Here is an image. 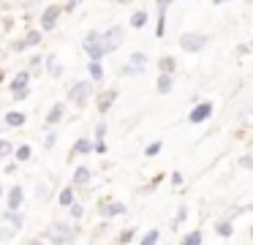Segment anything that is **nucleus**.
Returning a JSON list of instances; mask_svg holds the SVG:
<instances>
[{
    "instance_id": "nucleus-1",
    "label": "nucleus",
    "mask_w": 253,
    "mask_h": 245,
    "mask_svg": "<svg viewBox=\"0 0 253 245\" xmlns=\"http://www.w3.org/2000/svg\"><path fill=\"white\" fill-rule=\"evenodd\" d=\"M95 98V82L93 79H77L71 87H68V103L74 109H87L90 101Z\"/></svg>"
},
{
    "instance_id": "nucleus-2",
    "label": "nucleus",
    "mask_w": 253,
    "mask_h": 245,
    "mask_svg": "<svg viewBox=\"0 0 253 245\" xmlns=\"http://www.w3.org/2000/svg\"><path fill=\"white\" fill-rule=\"evenodd\" d=\"M82 52L87 54V60H104V57H109V49H106V44H104V38H101V30H90V33H84V38H82Z\"/></svg>"
},
{
    "instance_id": "nucleus-3",
    "label": "nucleus",
    "mask_w": 253,
    "mask_h": 245,
    "mask_svg": "<svg viewBox=\"0 0 253 245\" xmlns=\"http://www.w3.org/2000/svg\"><path fill=\"white\" fill-rule=\"evenodd\" d=\"M207 44H210V36H207V33H202V30H185L180 36V49H182V52H188V54L204 52Z\"/></svg>"
},
{
    "instance_id": "nucleus-4",
    "label": "nucleus",
    "mask_w": 253,
    "mask_h": 245,
    "mask_svg": "<svg viewBox=\"0 0 253 245\" xmlns=\"http://www.w3.org/2000/svg\"><path fill=\"white\" fill-rule=\"evenodd\" d=\"M60 16H63V3H46L39 11V27L44 33H52L57 27V22H60Z\"/></svg>"
},
{
    "instance_id": "nucleus-5",
    "label": "nucleus",
    "mask_w": 253,
    "mask_h": 245,
    "mask_svg": "<svg viewBox=\"0 0 253 245\" xmlns=\"http://www.w3.org/2000/svg\"><path fill=\"white\" fill-rule=\"evenodd\" d=\"M46 243H74L77 240V232H74V226L68 221H55L52 223V229L44 234Z\"/></svg>"
},
{
    "instance_id": "nucleus-6",
    "label": "nucleus",
    "mask_w": 253,
    "mask_h": 245,
    "mask_svg": "<svg viewBox=\"0 0 253 245\" xmlns=\"http://www.w3.org/2000/svg\"><path fill=\"white\" fill-rule=\"evenodd\" d=\"M101 38H104V44H106L109 52H117V49L126 44V27L123 25H109L106 30H101Z\"/></svg>"
},
{
    "instance_id": "nucleus-7",
    "label": "nucleus",
    "mask_w": 253,
    "mask_h": 245,
    "mask_svg": "<svg viewBox=\"0 0 253 245\" xmlns=\"http://www.w3.org/2000/svg\"><path fill=\"white\" fill-rule=\"evenodd\" d=\"M210 117H212V103L210 101H196L191 106V112H188V123H193V125L207 123Z\"/></svg>"
},
{
    "instance_id": "nucleus-8",
    "label": "nucleus",
    "mask_w": 253,
    "mask_h": 245,
    "mask_svg": "<svg viewBox=\"0 0 253 245\" xmlns=\"http://www.w3.org/2000/svg\"><path fill=\"white\" fill-rule=\"evenodd\" d=\"M68 114V106L63 101H55L49 109H46V117H44V128H57V125L66 120Z\"/></svg>"
},
{
    "instance_id": "nucleus-9",
    "label": "nucleus",
    "mask_w": 253,
    "mask_h": 245,
    "mask_svg": "<svg viewBox=\"0 0 253 245\" xmlns=\"http://www.w3.org/2000/svg\"><path fill=\"white\" fill-rule=\"evenodd\" d=\"M128 212V207L123 204V201H117V199H104L98 204V215L101 218H106V221H112V218H120V215H126Z\"/></svg>"
},
{
    "instance_id": "nucleus-10",
    "label": "nucleus",
    "mask_w": 253,
    "mask_h": 245,
    "mask_svg": "<svg viewBox=\"0 0 253 245\" xmlns=\"http://www.w3.org/2000/svg\"><path fill=\"white\" fill-rule=\"evenodd\" d=\"M3 201H6V210H22L25 207V185H8L6 196H3Z\"/></svg>"
},
{
    "instance_id": "nucleus-11",
    "label": "nucleus",
    "mask_w": 253,
    "mask_h": 245,
    "mask_svg": "<svg viewBox=\"0 0 253 245\" xmlns=\"http://www.w3.org/2000/svg\"><path fill=\"white\" fill-rule=\"evenodd\" d=\"M93 152H95L93 139H90V136H79V139L74 142L71 152H68V161H77V158H82V155H93Z\"/></svg>"
},
{
    "instance_id": "nucleus-12",
    "label": "nucleus",
    "mask_w": 253,
    "mask_h": 245,
    "mask_svg": "<svg viewBox=\"0 0 253 245\" xmlns=\"http://www.w3.org/2000/svg\"><path fill=\"white\" fill-rule=\"evenodd\" d=\"M117 96H120V93H117L115 87H106V90H101L98 96H95V109H98V114H106V112H109V109L115 106Z\"/></svg>"
},
{
    "instance_id": "nucleus-13",
    "label": "nucleus",
    "mask_w": 253,
    "mask_h": 245,
    "mask_svg": "<svg viewBox=\"0 0 253 245\" xmlns=\"http://www.w3.org/2000/svg\"><path fill=\"white\" fill-rule=\"evenodd\" d=\"M71 183L77 185V188H90V183H93V169H90L87 163H79V166H74Z\"/></svg>"
},
{
    "instance_id": "nucleus-14",
    "label": "nucleus",
    "mask_w": 253,
    "mask_h": 245,
    "mask_svg": "<svg viewBox=\"0 0 253 245\" xmlns=\"http://www.w3.org/2000/svg\"><path fill=\"white\" fill-rule=\"evenodd\" d=\"M44 74L49 76V79H60V76L66 74V68H63V63L57 60V54H44Z\"/></svg>"
},
{
    "instance_id": "nucleus-15",
    "label": "nucleus",
    "mask_w": 253,
    "mask_h": 245,
    "mask_svg": "<svg viewBox=\"0 0 253 245\" xmlns=\"http://www.w3.org/2000/svg\"><path fill=\"white\" fill-rule=\"evenodd\" d=\"M44 44V30L41 27H28V30L22 33V47L25 49H36Z\"/></svg>"
},
{
    "instance_id": "nucleus-16",
    "label": "nucleus",
    "mask_w": 253,
    "mask_h": 245,
    "mask_svg": "<svg viewBox=\"0 0 253 245\" xmlns=\"http://www.w3.org/2000/svg\"><path fill=\"white\" fill-rule=\"evenodd\" d=\"M25 123H28V114L19 112V109H8V112H3V125H6V128H22Z\"/></svg>"
},
{
    "instance_id": "nucleus-17",
    "label": "nucleus",
    "mask_w": 253,
    "mask_h": 245,
    "mask_svg": "<svg viewBox=\"0 0 253 245\" xmlns=\"http://www.w3.org/2000/svg\"><path fill=\"white\" fill-rule=\"evenodd\" d=\"M171 90H174V74H164V71H158V79H155V93H158V96H169Z\"/></svg>"
},
{
    "instance_id": "nucleus-18",
    "label": "nucleus",
    "mask_w": 253,
    "mask_h": 245,
    "mask_svg": "<svg viewBox=\"0 0 253 245\" xmlns=\"http://www.w3.org/2000/svg\"><path fill=\"white\" fill-rule=\"evenodd\" d=\"M30 79H33V74H30V68L25 65V68H19L17 74H14L11 79L6 82V85H8V90H17V87H28Z\"/></svg>"
},
{
    "instance_id": "nucleus-19",
    "label": "nucleus",
    "mask_w": 253,
    "mask_h": 245,
    "mask_svg": "<svg viewBox=\"0 0 253 245\" xmlns=\"http://www.w3.org/2000/svg\"><path fill=\"white\" fill-rule=\"evenodd\" d=\"M74 201H77V185H66V188L60 191V194H57V207H63V210H68V207L74 204Z\"/></svg>"
},
{
    "instance_id": "nucleus-20",
    "label": "nucleus",
    "mask_w": 253,
    "mask_h": 245,
    "mask_svg": "<svg viewBox=\"0 0 253 245\" xmlns=\"http://www.w3.org/2000/svg\"><path fill=\"white\" fill-rule=\"evenodd\" d=\"M87 76L98 85V82H104L106 79V68H104V63L101 60H87Z\"/></svg>"
},
{
    "instance_id": "nucleus-21",
    "label": "nucleus",
    "mask_w": 253,
    "mask_h": 245,
    "mask_svg": "<svg viewBox=\"0 0 253 245\" xmlns=\"http://www.w3.org/2000/svg\"><path fill=\"white\" fill-rule=\"evenodd\" d=\"M215 234H218L220 240H231L234 237V221H231V218H220V221L215 223Z\"/></svg>"
},
{
    "instance_id": "nucleus-22",
    "label": "nucleus",
    "mask_w": 253,
    "mask_h": 245,
    "mask_svg": "<svg viewBox=\"0 0 253 245\" xmlns=\"http://www.w3.org/2000/svg\"><path fill=\"white\" fill-rule=\"evenodd\" d=\"M147 22H150V14H147L144 8L131 11V19H128V25H131L133 30H144V27H147Z\"/></svg>"
},
{
    "instance_id": "nucleus-23",
    "label": "nucleus",
    "mask_w": 253,
    "mask_h": 245,
    "mask_svg": "<svg viewBox=\"0 0 253 245\" xmlns=\"http://www.w3.org/2000/svg\"><path fill=\"white\" fill-rule=\"evenodd\" d=\"M0 221H3V223H11L17 232H19V229H25V215H22L19 210H6L3 215H0Z\"/></svg>"
},
{
    "instance_id": "nucleus-24",
    "label": "nucleus",
    "mask_w": 253,
    "mask_h": 245,
    "mask_svg": "<svg viewBox=\"0 0 253 245\" xmlns=\"http://www.w3.org/2000/svg\"><path fill=\"white\" fill-rule=\"evenodd\" d=\"M14 161L17 163H28L30 158H33V147L28 145V142H22V145H14Z\"/></svg>"
},
{
    "instance_id": "nucleus-25",
    "label": "nucleus",
    "mask_w": 253,
    "mask_h": 245,
    "mask_svg": "<svg viewBox=\"0 0 253 245\" xmlns=\"http://www.w3.org/2000/svg\"><path fill=\"white\" fill-rule=\"evenodd\" d=\"M128 63H131L133 68H139V71H147L150 57H147L144 52H139V49H136V52H131V54H128Z\"/></svg>"
},
{
    "instance_id": "nucleus-26",
    "label": "nucleus",
    "mask_w": 253,
    "mask_h": 245,
    "mask_svg": "<svg viewBox=\"0 0 253 245\" xmlns=\"http://www.w3.org/2000/svg\"><path fill=\"white\" fill-rule=\"evenodd\" d=\"M155 65H158V71H164V74H177V60L171 57V54H161Z\"/></svg>"
},
{
    "instance_id": "nucleus-27",
    "label": "nucleus",
    "mask_w": 253,
    "mask_h": 245,
    "mask_svg": "<svg viewBox=\"0 0 253 245\" xmlns=\"http://www.w3.org/2000/svg\"><path fill=\"white\" fill-rule=\"evenodd\" d=\"M180 243H182V245H202V243H204V232H202V229H191V232L182 234Z\"/></svg>"
},
{
    "instance_id": "nucleus-28",
    "label": "nucleus",
    "mask_w": 253,
    "mask_h": 245,
    "mask_svg": "<svg viewBox=\"0 0 253 245\" xmlns=\"http://www.w3.org/2000/svg\"><path fill=\"white\" fill-rule=\"evenodd\" d=\"M117 243L120 245L136 243V226H128V229H123V232H117Z\"/></svg>"
},
{
    "instance_id": "nucleus-29",
    "label": "nucleus",
    "mask_w": 253,
    "mask_h": 245,
    "mask_svg": "<svg viewBox=\"0 0 253 245\" xmlns=\"http://www.w3.org/2000/svg\"><path fill=\"white\" fill-rule=\"evenodd\" d=\"M142 245H155V243H161V232L158 229H150V232H144L142 237H136Z\"/></svg>"
},
{
    "instance_id": "nucleus-30",
    "label": "nucleus",
    "mask_w": 253,
    "mask_h": 245,
    "mask_svg": "<svg viewBox=\"0 0 253 245\" xmlns=\"http://www.w3.org/2000/svg\"><path fill=\"white\" fill-rule=\"evenodd\" d=\"M8 93H11V101L14 103H22V101H28V98H30V93H33V90H30V85H28V87H17V90H8Z\"/></svg>"
},
{
    "instance_id": "nucleus-31",
    "label": "nucleus",
    "mask_w": 253,
    "mask_h": 245,
    "mask_svg": "<svg viewBox=\"0 0 253 245\" xmlns=\"http://www.w3.org/2000/svg\"><path fill=\"white\" fill-rule=\"evenodd\" d=\"M84 212H87V210H84V204H82V201H74V204L71 207H68V215H71L74 218V221H82V218H84Z\"/></svg>"
},
{
    "instance_id": "nucleus-32",
    "label": "nucleus",
    "mask_w": 253,
    "mask_h": 245,
    "mask_svg": "<svg viewBox=\"0 0 253 245\" xmlns=\"http://www.w3.org/2000/svg\"><path fill=\"white\" fill-rule=\"evenodd\" d=\"M166 14H169V11H158V22H155V38H164V36H166Z\"/></svg>"
},
{
    "instance_id": "nucleus-33",
    "label": "nucleus",
    "mask_w": 253,
    "mask_h": 245,
    "mask_svg": "<svg viewBox=\"0 0 253 245\" xmlns=\"http://www.w3.org/2000/svg\"><path fill=\"white\" fill-rule=\"evenodd\" d=\"M14 155V142L11 139H0V161H6V158Z\"/></svg>"
},
{
    "instance_id": "nucleus-34",
    "label": "nucleus",
    "mask_w": 253,
    "mask_h": 245,
    "mask_svg": "<svg viewBox=\"0 0 253 245\" xmlns=\"http://www.w3.org/2000/svg\"><path fill=\"white\" fill-rule=\"evenodd\" d=\"M106 131H109V123H106V120H98V123H95V128H93V139L95 142L106 139Z\"/></svg>"
},
{
    "instance_id": "nucleus-35",
    "label": "nucleus",
    "mask_w": 253,
    "mask_h": 245,
    "mask_svg": "<svg viewBox=\"0 0 253 245\" xmlns=\"http://www.w3.org/2000/svg\"><path fill=\"white\" fill-rule=\"evenodd\" d=\"M46 134H44V142H41V145H44V150H52V147L57 145V131L55 128H44Z\"/></svg>"
},
{
    "instance_id": "nucleus-36",
    "label": "nucleus",
    "mask_w": 253,
    "mask_h": 245,
    "mask_svg": "<svg viewBox=\"0 0 253 245\" xmlns=\"http://www.w3.org/2000/svg\"><path fill=\"white\" fill-rule=\"evenodd\" d=\"M144 71H139V68H133L131 63H123L120 65V76H126V79H133V76H142Z\"/></svg>"
},
{
    "instance_id": "nucleus-37",
    "label": "nucleus",
    "mask_w": 253,
    "mask_h": 245,
    "mask_svg": "<svg viewBox=\"0 0 253 245\" xmlns=\"http://www.w3.org/2000/svg\"><path fill=\"white\" fill-rule=\"evenodd\" d=\"M161 150H164V142H161V139H155V142H150V145L144 147V155H147V158H155Z\"/></svg>"
},
{
    "instance_id": "nucleus-38",
    "label": "nucleus",
    "mask_w": 253,
    "mask_h": 245,
    "mask_svg": "<svg viewBox=\"0 0 253 245\" xmlns=\"http://www.w3.org/2000/svg\"><path fill=\"white\" fill-rule=\"evenodd\" d=\"M185 218H188V207H185V204H182V207H180V210H177V215H174V218H171V229H180V226H182V223H185Z\"/></svg>"
},
{
    "instance_id": "nucleus-39",
    "label": "nucleus",
    "mask_w": 253,
    "mask_h": 245,
    "mask_svg": "<svg viewBox=\"0 0 253 245\" xmlns=\"http://www.w3.org/2000/svg\"><path fill=\"white\" fill-rule=\"evenodd\" d=\"M237 166L245 169V172H253V150H251V152H245V155H242L240 161H237Z\"/></svg>"
},
{
    "instance_id": "nucleus-40",
    "label": "nucleus",
    "mask_w": 253,
    "mask_h": 245,
    "mask_svg": "<svg viewBox=\"0 0 253 245\" xmlns=\"http://www.w3.org/2000/svg\"><path fill=\"white\" fill-rule=\"evenodd\" d=\"M49 194H52V188L46 183H39V188H36V196H39V201H44V199H49Z\"/></svg>"
},
{
    "instance_id": "nucleus-41",
    "label": "nucleus",
    "mask_w": 253,
    "mask_h": 245,
    "mask_svg": "<svg viewBox=\"0 0 253 245\" xmlns=\"http://www.w3.org/2000/svg\"><path fill=\"white\" fill-rule=\"evenodd\" d=\"M248 52H253L251 41H248V44H237V47H234V54H237V57H245Z\"/></svg>"
},
{
    "instance_id": "nucleus-42",
    "label": "nucleus",
    "mask_w": 253,
    "mask_h": 245,
    "mask_svg": "<svg viewBox=\"0 0 253 245\" xmlns=\"http://www.w3.org/2000/svg\"><path fill=\"white\" fill-rule=\"evenodd\" d=\"M169 183L174 185V188H182V183H185V177H182V172H171V174H169Z\"/></svg>"
},
{
    "instance_id": "nucleus-43",
    "label": "nucleus",
    "mask_w": 253,
    "mask_h": 245,
    "mask_svg": "<svg viewBox=\"0 0 253 245\" xmlns=\"http://www.w3.org/2000/svg\"><path fill=\"white\" fill-rule=\"evenodd\" d=\"M8 52H11V54H22V52H25L22 38H17V41H11V44H8Z\"/></svg>"
},
{
    "instance_id": "nucleus-44",
    "label": "nucleus",
    "mask_w": 253,
    "mask_h": 245,
    "mask_svg": "<svg viewBox=\"0 0 253 245\" xmlns=\"http://www.w3.org/2000/svg\"><path fill=\"white\" fill-rule=\"evenodd\" d=\"M93 145H95V152H98V155H104V152L109 150V145H106V139H101V142H95V139H93Z\"/></svg>"
},
{
    "instance_id": "nucleus-45",
    "label": "nucleus",
    "mask_w": 253,
    "mask_h": 245,
    "mask_svg": "<svg viewBox=\"0 0 253 245\" xmlns=\"http://www.w3.org/2000/svg\"><path fill=\"white\" fill-rule=\"evenodd\" d=\"M171 3H174V0H155V8H158V11H169Z\"/></svg>"
},
{
    "instance_id": "nucleus-46",
    "label": "nucleus",
    "mask_w": 253,
    "mask_h": 245,
    "mask_svg": "<svg viewBox=\"0 0 253 245\" xmlns=\"http://www.w3.org/2000/svg\"><path fill=\"white\" fill-rule=\"evenodd\" d=\"M0 27H3L6 33H11V27H14V19H11V16H6V19L0 22Z\"/></svg>"
},
{
    "instance_id": "nucleus-47",
    "label": "nucleus",
    "mask_w": 253,
    "mask_h": 245,
    "mask_svg": "<svg viewBox=\"0 0 253 245\" xmlns=\"http://www.w3.org/2000/svg\"><path fill=\"white\" fill-rule=\"evenodd\" d=\"M17 169H19V166H17V161H14V163H8V166L3 169V172H6V174H17Z\"/></svg>"
},
{
    "instance_id": "nucleus-48",
    "label": "nucleus",
    "mask_w": 253,
    "mask_h": 245,
    "mask_svg": "<svg viewBox=\"0 0 253 245\" xmlns=\"http://www.w3.org/2000/svg\"><path fill=\"white\" fill-rule=\"evenodd\" d=\"M115 3H117V5H131L133 0H115Z\"/></svg>"
},
{
    "instance_id": "nucleus-49",
    "label": "nucleus",
    "mask_w": 253,
    "mask_h": 245,
    "mask_svg": "<svg viewBox=\"0 0 253 245\" xmlns=\"http://www.w3.org/2000/svg\"><path fill=\"white\" fill-rule=\"evenodd\" d=\"M3 82H6V71L0 68V87H3Z\"/></svg>"
},
{
    "instance_id": "nucleus-50",
    "label": "nucleus",
    "mask_w": 253,
    "mask_h": 245,
    "mask_svg": "<svg viewBox=\"0 0 253 245\" xmlns=\"http://www.w3.org/2000/svg\"><path fill=\"white\" fill-rule=\"evenodd\" d=\"M223 3H229V0H212V5H223Z\"/></svg>"
},
{
    "instance_id": "nucleus-51",
    "label": "nucleus",
    "mask_w": 253,
    "mask_h": 245,
    "mask_svg": "<svg viewBox=\"0 0 253 245\" xmlns=\"http://www.w3.org/2000/svg\"><path fill=\"white\" fill-rule=\"evenodd\" d=\"M3 196H6V191H3V183H0V201H3Z\"/></svg>"
},
{
    "instance_id": "nucleus-52",
    "label": "nucleus",
    "mask_w": 253,
    "mask_h": 245,
    "mask_svg": "<svg viewBox=\"0 0 253 245\" xmlns=\"http://www.w3.org/2000/svg\"><path fill=\"white\" fill-rule=\"evenodd\" d=\"M248 237H251V240H253V226H251V232H248Z\"/></svg>"
},
{
    "instance_id": "nucleus-53",
    "label": "nucleus",
    "mask_w": 253,
    "mask_h": 245,
    "mask_svg": "<svg viewBox=\"0 0 253 245\" xmlns=\"http://www.w3.org/2000/svg\"><path fill=\"white\" fill-rule=\"evenodd\" d=\"M63 3H79V0H63Z\"/></svg>"
},
{
    "instance_id": "nucleus-54",
    "label": "nucleus",
    "mask_w": 253,
    "mask_h": 245,
    "mask_svg": "<svg viewBox=\"0 0 253 245\" xmlns=\"http://www.w3.org/2000/svg\"><path fill=\"white\" fill-rule=\"evenodd\" d=\"M0 52H3V38H0Z\"/></svg>"
},
{
    "instance_id": "nucleus-55",
    "label": "nucleus",
    "mask_w": 253,
    "mask_h": 245,
    "mask_svg": "<svg viewBox=\"0 0 253 245\" xmlns=\"http://www.w3.org/2000/svg\"><path fill=\"white\" fill-rule=\"evenodd\" d=\"M0 243H3V232H0Z\"/></svg>"
},
{
    "instance_id": "nucleus-56",
    "label": "nucleus",
    "mask_w": 253,
    "mask_h": 245,
    "mask_svg": "<svg viewBox=\"0 0 253 245\" xmlns=\"http://www.w3.org/2000/svg\"><path fill=\"white\" fill-rule=\"evenodd\" d=\"M28 3H39V0H28Z\"/></svg>"
},
{
    "instance_id": "nucleus-57",
    "label": "nucleus",
    "mask_w": 253,
    "mask_h": 245,
    "mask_svg": "<svg viewBox=\"0 0 253 245\" xmlns=\"http://www.w3.org/2000/svg\"><path fill=\"white\" fill-rule=\"evenodd\" d=\"M251 47H253V38H251Z\"/></svg>"
},
{
    "instance_id": "nucleus-58",
    "label": "nucleus",
    "mask_w": 253,
    "mask_h": 245,
    "mask_svg": "<svg viewBox=\"0 0 253 245\" xmlns=\"http://www.w3.org/2000/svg\"><path fill=\"white\" fill-rule=\"evenodd\" d=\"M0 163H3V161H0Z\"/></svg>"
}]
</instances>
